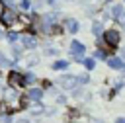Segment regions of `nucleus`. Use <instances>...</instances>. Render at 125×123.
I'll use <instances>...</instances> for the list:
<instances>
[{
  "label": "nucleus",
  "instance_id": "nucleus-1",
  "mask_svg": "<svg viewBox=\"0 0 125 123\" xmlns=\"http://www.w3.org/2000/svg\"><path fill=\"white\" fill-rule=\"evenodd\" d=\"M119 39H121V35H119L115 29H107V31L104 33V41H105V45H109V47H117V45H119Z\"/></svg>",
  "mask_w": 125,
  "mask_h": 123
},
{
  "label": "nucleus",
  "instance_id": "nucleus-2",
  "mask_svg": "<svg viewBox=\"0 0 125 123\" xmlns=\"http://www.w3.org/2000/svg\"><path fill=\"white\" fill-rule=\"evenodd\" d=\"M0 21H2L4 25H8V27H10V25H14V23L18 21V14H16L14 10H10V8H8V10H4V12H2Z\"/></svg>",
  "mask_w": 125,
  "mask_h": 123
},
{
  "label": "nucleus",
  "instance_id": "nucleus-3",
  "mask_svg": "<svg viewBox=\"0 0 125 123\" xmlns=\"http://www.w3.org/2000/svg\"><path fill=\"white\" fill-rule=\"evenodd\" d=\"M70 53L76 57L78 62H84V57H82V55H84V45H82L80 41H72V43H70Z\"/></svg>",
  "mask_w": 125,
  "mask_h": 123
},
{
  "label": "nucleus",
  "instance_id": "nucleus-4",
  "mask_svg": "<svg viewBox=\"0 0 125 123\" xmlns=\"http://www.w3.org/2000/svg\"><path fill=\"white\" fill-rule=\"evenodd\" d=\"M8 84L14 86V88H23L25 78H23L20 72H10V74H8Z\"/></svg>",
  "mask_w": 125,
  "mask_h": 123
},
{
  "label": "nucleus",
  "instance_id": "nucleus-5",
  "mask_svg": "<svg viewBox=\"0 0 125 123\" xmlns=\"http://www.w3.org/2000/svg\"><path fill=\"white\" fill-rule=\"evenodd\" d=\"M78 82H80L78 76H62V78H61V84H62V88H66V90H72Z\"/></svg>",
  "mask_w": 125,
  "mask_h": 123
},
{
  "label": "nucleus",
  "instance_id": "nucleus-6",
  "mask_svg": "<svg viewBox=\"0 0 125 123\" xmlns=\"http://www.w3.org/2000/svg\"><path fill=\"white\" fill-rule=\"evenodd\" d=\"M64 27H66V31H70V33H76V31H78V21H76L74 18H68V20L64 21Z\"/></svg>",
  "mask_w": 125,
  "mask_h": 123
},
{
  "label": "nucleus",
  "instance_id": "nucleus-7",
  "mask_svg": "<svg viewBox=\"0 0 125 123\" xmlns=\"http://www.w3.org/2000/svg\"><path fill=\"white\" fill-rule=\"evenodd\" d=\"M41 96H43V90H39V88H31V90L27 92V98L33 100V102H39Z\"/></svg>",
  "mask_w": 125,
  "mask_h": 123
},
{
  "label": "nucleus",
  "instance_id": "nucleus-8",
  "mask_svg": "<svg viewBox=\"0 0 125 123\" xmlns=\"http://www.w3.org/2000/svg\"><path fill=\"white\" fill-rule=\"evenodd\" d=\"M107 64H109L111 68H117V70L125 66V64H123V61H121V59H115V57H109V59H107Z\"/></svg>",
  "mask_w": 125,
  "mask_h": 123
},
{
  "label": "nucleus",
  "instance_id": "nucleus-9",
  "mask_svg": "<svg viewBox=\"0 0 125 123\" xmlns=\"http://www.w3.org/2000/svg\"><path fill=\"white\" fill-rule=\"evenodd\" d=\"M121 12H123V6H121V4H115V6H111V10H109V14H107V16H111V18H115V20H117V18L121 16Z\"/></svg>",
  "mask_w": 125,
  "mask_h": 123
},
{
  "label": "nucleus",
  "instance_id": "nucleus-10",
  "mask_svg": "<svg viewBox=\"0 0 125 123\" xmlns=\"http://www.w3.org/2000/svg\"><path fill=\"white\" fill-rule=\"evenodd\" d=\"M21 43H23V47H27V49H33V47H35V39L29 37V35H23V37H21Z\"/></svg>",
  "mask_w": 125,
  "mask_h": 123
},
{
  "label": "nucleus",
  "instance_id": "nucleus-11",
  "mask_svg": "<svg viewBox=\"0 0 125 123\" xmlns=\"http://www.w3.org/2000/svg\"><path fill=\"white\" fill-rule=\"evenodd\" d=\"M66 66H68V62H66V61H57V62L53 64V68H55V70H62V68H66Z\"/></svg>",
  "mask_w": 125,
  "mask_h": 123
},
{
  "label": "nucleus",
  "instance_id": "nucleus-12",
  "mask_svg": "<svg viewBox=\"0 0 125 123\" xmlns=\"http://www.w3.org/2000/svg\"><path fill=\"white\" fill-rule=\"evenodd\" d=\"M94 64H96V62H94V59H84V66H86L88 70H92V68H94Z\"/></svg>",
  "mask_w": 125,
  "mask_h": 123
},
{
  "label": "nucleus",
  "instance_id": "nucleus-13",
  "mask_svg": "<svg viewBox=\"0 0 125 123\" xmlns=\"http://www.w3.org/2000/svg\"><path fill=\"white\" fill-rule=\"evenodd\" d=\"M92 31H94V35H102V23H94Z\"/></svg>",
  "mask_w": 125,
  "mask_h": 123
},
{
  "label": "nucleus",
  "instance_id": "nucleus-14",
  "mask_svg": "<svg viewBox=\"0 0 125 123\" xmlns=\"http://www.w3.org/2000/svg\"><path fill=\"white\" fill-rule=\"evenodd\" d=\"M96 57H98V59H105V53H104L102 49H98V51H96Z\"/></svg>",
  "mask_w": 125,
  "mask_h": 123
},
{
  "label": "nucleus",
  "instance_id": "nucleus-15",
  "mask_svg": "<svg viewBox=\"0 0 125 123\" xmlns=\"http://www.w3.org/2000/svg\"><path fill=\"white\" fill-rule=\"evenodd\" d=\"M117 21H119V23H123V25H125V10H123V12H121V16H119V18H117Z\"/></svg>",
  "mask_w": 125,
  "mask_h": 123
},
{
  "label": "nucleus",
  "instance_id": "nucleus-16",
  "mask_svg": "<svg viewBox=\"0 0 125 123\" xmlns=\"http://www.w3.org/2000/svg\"><path fill=\"white\" fill-rule=\"evenodd\" d=\"M4 64H8V61H6V59H4V55L0 53V66H4Z\"/></svg>",
  "mask_w": 125,
  "mask_h": 123
},
{
  "label": "nucleus",
  "instance_id": "nucleus-17",
  "mask_svg": "<svg viewBox=\"0 0 125 123\" xmlns=\"http://www.w3.org/2000/svg\"><path fill=\"white\" fill-rule=\"evenodd\" d=\"M8 39H10V41H16L18 35H16V33H8Z\"/></svg>",
  "mask_w": 125,
  "mask_h": 123
},
{
  "label": "nucleus",
  "instance_id": "nucleus-18",
  "mask_svg": "<svg viewBox=\"0 0 125 123\" xmlns=\"http://www.w3.org/2000/svg\"><path fill=\"white\" fill-rule=\"evenodd\" d=\"M33 80H35L33 74H27V76H25V82H33Z\"/></svg>",
  "mask_w": 125,
  "mask_h": 123
},
{
  "label": "nucleus",
  "instance_id": "nucleus-19",
  "mask_svg": "<svg viewBox=\"0 0 125 123\" xmlns=\"http://www.w3.org/2000/svg\"><path fill=\"white\" fill-rule=\"evenodd\" d=\"M21 8L27 10V8H29V2H27V0H21Z\"/></svg>",
  "mask_w": 125,
  "mask_h": 123
},
{
  "label": "nucleus",
  "instance_id": "nucleus-20",
  "mask_svg": "<svg viewBox=\"0 0 125 123\" xmlns=\"http://www.w3.org/2000/svg\"><path fill=\"white\" fill-rule=\"evenodd\" d=\"M115 123H125V117H119V119H117Z\"/></svg>",
  "mask_w": 125,
  "mask_h": 123
},
{
  "label": "nucleus",
  "instance_id": "nucleus-21",
  "mask_svg": "<svg viewBox=\"0 0 125 123\" xmlns=\"http://www.w3.org/2000/svg\"><path fill=\"white\" fill-rule=\"evenodd\" d=\"M18 123H27V121H18Z\"/></svg>",
  "mask_w": 125,
  "mask_h": 123
},
{
  "label": "nucleus",
  "instance_id": "nucleus-22",
  "mask_svg": "<svg viewBox=\"0 0 125 123\" xmlns=\"http://www.w3.org/2000/svg\"><path fill=\"white\" fill-rule=\"evenodd\" d=\"M49 2H55V0H49Z\"/></svg>",
  "mask_w": 125,
  "mask_h": 123
}]
</instances>
